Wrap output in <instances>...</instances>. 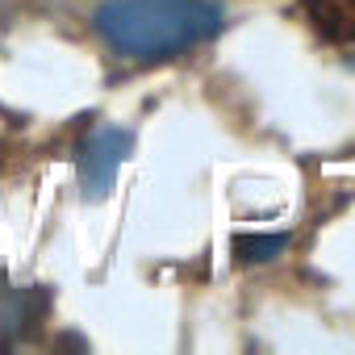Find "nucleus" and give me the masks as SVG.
<instances>
[{"mask_svg":"<svg viewBox=\"0 0 355 355\" xmlns=\"http://www.w3.org/2000/svg\"><path fill=\"white\" fill-rule=\"evenodd\" d=\"M92 21L125 59H171L214 42L226 13L214 0H101Z\"/></svg>","mask_w":355,"mask_h":355,"instance_id":"f257e3e1","label":"nucleus"},{"mask_svg":"<svg viewBox=\"0 0 355 355\" xmlns=\"http://www.w3.org/2000/svg\"><path fill=\"white\" fill-rule=\"evenodd\" d=\"M134 150V134L121 130V125H96L84 142H80V155H76V171H80V189L88 201H101L113 193L117 184V171L121 163L130 159Z\"/></svg>","mask_w":355,"mask_h":355,"instance_id":"f03ea898","label":"nucleus"},{"mask_svg":"<svg viewBox=\"0 0 355 355\" xmlns=\"http://www.w3.org/2000/svg\"><path fill=\"white\" fill-rule=\"evenodd\" d=\"M284 247H288V234H255V230L234 234V255H239L243 263H268V259H276Z\"/></svg>","mask_w":355,"mask_h":355,"instance_id":"7ed1b4c3","label":"nucleus"}]
</instances>
